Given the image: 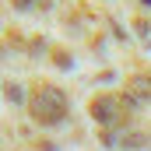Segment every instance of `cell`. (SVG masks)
<instances>
[{
	"label": "cell",
	"instance_id": "obj_2",
	"mask_svg": "<svg viewBox=\"0 0 151 151\" xmlns=\"http://www.w3.org/2000/svg\"><path fill=\"white\" fill-rule=\"evenodd\" d=\"M95 116H99V119H113L116 116V102L113 99H99V102H95Z\"/></svg>",
	"mask_w": 151,
	"mask_h": 151
},
{
	"label": "cell",
	"instance_id": "obj_1",
	"mask_svg": "<svg viewBox=\"0 0 151 151\" xmlns=\"http://www.w3.org/2000/svg\"><path fill=\"white\" fill-rule=\"evenodd\" d=\"M130 91L137 95V99H151V77L144 74V77H134L130 81Z\"/></svg>",
	"mask_w": 151,
	"mask_h": 151
}]
</instances>
